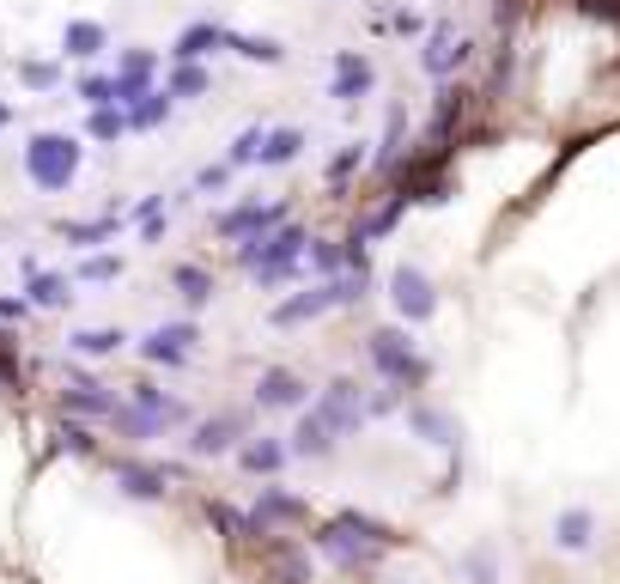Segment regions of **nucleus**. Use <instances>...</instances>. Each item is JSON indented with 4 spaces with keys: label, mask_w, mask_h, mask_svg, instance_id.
Masks as SVG:
<instances>
[{
    "label": "nucleus",
    "mask_w": 620,
    "mask_h": 584,
    "mask_svg": "<svg viewBox=\"0 0 620 584\" xmlns=\"http://www.w3.org/2000/svg\"><path fill=\"white\" fill-rule=\"evenodd\" d=\"M310 542H317L329 560H341V566H371L383 548H396L402 536H396L390 524H377V518H359V511H341V518H335V524H323V530L310 536Z\"/></svg>",
    "instance_id": "1"
},
{
    "label": "nucleus",
    "mask_w": 620,
    "mask_h": 584,
    "mask_svg": "<svg viewBox=\"0 0 620 584\" xmlns=\"http://www.w3.org/2000/svg\"><path fill=\"white\" fill-rule=\"evenodd\" d=\"M25 171L37 189L61 195L73 177H80V146H73V134H31L25 140Z\"/></svg>",
    "instance_id": "2"
},
{
    "label": "nucleus",
    "mask_w": 620,
    "mask_h": 584,
    "mask_svg": "<svg viewBox=\"0 0 620 584\" xmlns=\"http://www.w3.org/2000/svg\"><path fill=\"white\" fill-rule=\"evenodd\" d=\"M365 268H353L347 280H329V286H310V292H298V299H286V305H274V329H292V323H304V317H323L329 305H353V299H365Z\"/></svg>",
    "instance_id": "3"
},
{
    "label": "nucleus",
    "mask_w": 620,
    "mask_h": 584,
    "mask_svg": "<svg viewBox=\"0 0 620 584\" xmlns=\"http://www.w3.org/2000/svg\"><path fill=\"white\" fill-rule=\"evenodd\" d=\"M371 365H377L390 384H420V378H426V359L414 353V341H408L402 329H377V335H371Z\"/></svg>",
    "instance_id": "4"
},
{
    "label": "nucleus",
    "mask_w": 620,
    "mask_h": 584,
    "mask_svg": "<svg viewBox=\"0 0 620 584\" xmlns=\"http://www.w3.org/2000/svg\"><path fill=\"white\" fill-rule=\"evenodd\" d=\"M317 414H323V426H329L335 438H347V432H359V426H365V396H359V384H353V378H335V384L323 390V402H317Z\"/></svg>",
    "instance_id": "5"
},
{
    "label": "nucleus",
    "mask_w": 620,
    "mask_h": 584,
    "mask_svg": "<svg viewBox=\"0 0 620 584\" xmlns=\"http://www.w3.org/2000/svg\"><path fill=\"white\" fill-rule=\"evenodd\" d=\"M390 299H396V311H402L408 323H426V317L438 311V292H432V280H426L420 268H396V274H390Z\"/></svg>",
    "instance_id": "6"
},
{
    "label": "nucleus",
    "mask_w": 620,
    "mask_h": 584,
    "mask_svg": "<svg viewBox=\"0 0 620 584\" xmlns=\"http://www.w3.org/2000/svg\"><path fill=\"white\" fill-rule=\"evenodd\" d=\"M304 396H310V384L298 372H286V365H268V372L256 378V402L262 408H298Z\"/></svg>",
    "instance_id": "7"
},
{
    "label": "nucleus",
    "mask_w": 620,
    "mask_h": 584,
    "mask_svg": "<svg viewBox=\"0 0 620 584\" xmlns=\"http://www.w3.org/2000/svg\"><path fill=\"white\" fill-rule=\"evenodd\" d=\"M371 92V61L359 55V49H341L335 55V86H329V98L335 104H353V98H365Z\"/></svg>",
    "instance_id": "8"
},
{
    "label": "nucleus",
    "mask_w": 620,
    "mask_h": 584,
    "mask_svg": "<svg viewBox=\"0 0 620 584\" xmlns=\"http://www.w3.org/2000/svg\"><path fill=\"white\" fill-rule=\"evenodd\" d=\"M238 438H244V420H238V414H219V420H201V426H195L189 451H195V457H225Z\"/></svg>",
    "instance_id": "9"
},
{
    "label": "nucleus",
    "mask_w": 620,
    "mask_h": 584,
    "mask_svg": "<svg viewBox=\"0 0 620 584\" xmlns=\"http://www.w3.org/2000/svg\"><path fill=\"white\" fill-rule=\"evenodd\" d=\"M298 518H304V499H292V493H280V487H262V499H256V511H250L256 536H268L274 524H298Z\"/></svg>",
    "instance_id": "10"
},
{
    "label": "nucleus",
    "mask_w": 620,
    "mask_h": 584,
    "mask_svg": "<svg viewBox=\"0 0 620 584\" xmlns=\"http://www.w3.org/2000/svg\"><path fill=\"white\" fill-rule=\"evenodd\" d=\"M286 219V207H238V213H219V238H256L274 232Z\"/></svg>",
    "instance_id": "11"
},
{
    "label": "nucleus",
    "mask_w": 620,
    "mask_h": 584,
    "mask_svg": "<svg viewBox=\"0 0 620 584\" xmlns=\"http://www.w3.org/2000/svg\"><path fill=\"white\" fill-rule=\"evenodd\" d=\"M554 542H560L566 554H584V548L596 542V511H590V505L560 511V518H554Z\"/></svg>",
    "instance_id": "12"
},
{
    "label": "nucleus",
    "mask_w": 620,
    "mask_h": 584,
    "mask_svg": "<svg viewBox=\"0 0 620 584\" xmlns=\"http://www.w3.org/2000/svg\"><path fill=\"white\" fill-rule=\"evenodd\" d=\"M286 451H292V457H329V451H335V432L323 426L317 408H310V414L292 426V445H286Z\"/></svg>",
    "instance_id": "13"
},
{
    "label": "nucleus",
    "mask_w": 620,
    "mask_h": 584,
    "mask_svg": "<svg viewBox=\"0 0 620 584\" xmlns=\"http://www.w3.org/2000/svg\"><path fill=\"white\" fill-rule=\"evenodd\" d=\"M292 451L280 445V438H250V445L238 451V463L250 469V475H280V463H286Z\"/></svg>",
    "instance_id": "14"
},
{
    "label": "nucleus",
    "mask_w": 620,
    "mask_h": 584,
    "mask_svg": "<svg viewBox=\"0 0 620 584\" xmlns=\"http://www.w3.org/2000/svg\"><path fill=\"white\" fill-rule=\"evenodd\" d=\"M104 43H110V37H104V25H98V19H73V25L61 31V49H67V55H80V61H92Z\"/></svg>",
    "instance_id": "15"
},
{
    "label": "nucleus",
    "mask_w": 620,
    "mask_h": 584,
    "mask_svg": "<svg viewBox=\"0 0 620 584\" xmlns=\"http://www.w3.org/2000/svg\"><path fill=\"white\" fill-rule=\"evenodd\" d=\"M456 61H462V37H456L450 25H438V31H432V43H426V73H438V80H444Z\"/></svg>",
    "instance_id": "16"
},
{
    "label": "nucleus",
    "mask_w": 620,
    "mask_h": 584,
    "mask_svg": "<svg viewBox=\"0 0 620 584\" xmlns=\"http://www.w3.org/2000/svg\"><path fill=\"white\" fill-rule=\"evenodd\" d=\"M219 43H225V31H219V25H189V31L177 37V49H171V55H177V61H201V55H207V49H219Z\"/></svg>",
    "instance_id": "17"
},
{
    "label": "nucleus",
    "mask_w": 620,
    "mask_h": 584,
    "mask_svg": "<svg viewBox=\"0 0 620 584\" xmlns=\"http://www.w3.org/2000/svg\"><path fill=\"white\" fill-rule=\"evenodd\" d=\"M298 146H304V134L298 128H274V134H262V165H286V159H298Z\"/></svg>",
    "instance_id": "18"
},
{
    "label": "nucleus",
    "mask_w": 620,
    "mask_h": 584,
    "mask_svg": "<svg viewBox=\"0 0 620 584\" xmlns=\"http://www.w3.org/2000/svg\"><path fill=\"white\" fill-rule=\"evenodd\" d=\"M408 420H414V432H426V445H456V426L438 408H408Z\"/></svg>",
    "instance_id": "19"
},
{
    "label": "nucleus",
    "mask_w": 620,
    "mask_h": 584,
    "mask_svg": "<svg viewBox=\"0 0 620 584\" xmlns=\"http://www.w3.org/2000/svg\"><path fill=\"white\" fill-rule=\"evenodd\" d=\"M116 481H122L134 499H159V493H165V475H159V469H134V463H122Z\"/></svg>",
    "instance_id": "20"
},
{
    "label": "nucleus",
    "mask_w": 620,
    "mask_h": 584,
    "mask_svg": "<svg viewBox=\"0 0 620 584\" xmlns=\"http://www.w3.org/2000/svg\"><path fill=\"white\" fill-rule=\"evenodd\" d=\"M171 280H177V292H183L189 305H207V299H213V280H207L201 268H189V262H183V268H177Z\"/></svg>",
    "instance_id": "21"
},
{
    "label": "nucleus",
    "mask_w": 620,
    "mask_h": 584,
    "mask_svg": "<svg viewBox=\"0 0 620 584\" xmlns=\"http://www.w3.org/2000/svg\"><path fill=\"white\" fill-rule=\"evenodd\" d=\"M225 43L238 49V55H250V61H280V43H274V37H231V31H225Z\"/></svg>",
    "instance_id": "22"
},
{
    "label": "nucleus",
    "mask_w": 620,
    "mask_h": 584,
    "mask_svg": "<svg viewBox=\"0 0 620 584\" xmlns=\"http://www.w3.org/2000/svg\"><path fill=\"white\" fill-rule=\"evenodd\" d=\"M128 335L122 329H86V335H73V347H80V353H116Z\"/></svg>",
    "instance_id": "23"
},
{
    "label": "nucleus",
    "mask_w": 620,
    "mask_h": 584,
    "mask_svg": "<svg viewBox=\"0 0 620 584\" xmlns=\"http://www.w3.org/2000/svg\"><path fill=\"white\" fill-rule=\"evenodd\" d=\"M274 566H280V584H310V560H304V554L274 548Z\"/></svg>",
    "instance_id": "24"
},
{
    "label": "nucleus",
    "mask_w": 620,
    "mask_h": 584,
    "mask_svg": "<svg viewBox=\"0 0 620 584\" xmlns=\"http://www.w3.org/2000/svg\"><path fill=\"white\" fill-rule=\"evenodd\" d=\"M201 92H207V73H201L195 61H183L177 80H171V98H201Z\"/></svg>",
    "instance_id": "25"
},
{
    "label": "nucleus",
    "mask_w": 620,
    "mask_h": 584,
    "mask_svg": "<svg viewBox=\"0 0 620 584\" xmlns=\"http://www.w3.org/2000/svg\"><path fill=\"white\" fill-rule=\"evenodd\" d=\"M462 572H469L475 584H499V560H493V548H475L469 560H462Z\"/></svg>",
    "instance_id": "26"
},
{
    "label": "nucleus",
    "mask_w": 620,
    "mask_h": 584,
    "mask_svg": "<svg viewBox=\"0 0 620 584\" xmlns=\"http://www.w3.org/2000/svg\"><path fill=\"white\" fill-rule=\"evenodd\" d=\"M31 299H37V305H67V280H61V274H37V280H31Z\"/></svg>",
    "instance_id": "27"
},
{
    "label": "nucleus",
    "mask_w": 620,
    "mask_h": 584,
    "mask_svg": "<svg viewBox=\"0 0 620 584\" xmlns=\"http://www.w3.org/2000/svg\"><path fill=\"white\" fill-rule=\"evenodd\" d=\"M256 153H262V128H250V134H244L238 146H231V165H250Z\"/></svg>",
    "instance_id": "28"
},
{
    "label": "nucleus",
    "mask_w": 620,
    "mask_h": 584,
    "mask_svg": "<svg viewBox=\"0 0 620 584\" xmlns=\"http://www.w3.org/2000/svg\"><path fill=\"white\" fill-rule=\"evenodd\" d=\"M310 262H317L323 274H335V268H341V250H335V244H310Z\"/></svg>",
    "instance_id": "29"
}]
</instances>
